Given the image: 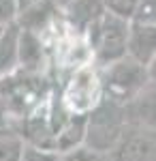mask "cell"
I'll return each mask as SVG.
<instances>
[{
    "label": "cell",
    "instance_id": "6da1fadb",
    "mask_svg": "<svg viewBox=\"0 0 156 161\" xmlns=\"http://www.w3.org/2000/svg\"><path fill=\"white\" fill-rule=\"evenodd\" d=\"M86 43L92 52V60L98 69L128 56L131 22L113 13H105L92 28L86 30Z\"/></svg>",
    "mask_w": 156,
    "mask_h": 161
},
{
    "label": "cell",
    "instance_id": "7a4b0ae2",
    "mask_svg": "<svg viewBox=\"0 0 156 161\" xmlns=\"http://www.w3.org/2000/svg\"><path fill=\"white\" fill-rule=\"evenodd\" d=\"M128 127L126 105L103 97V101L86 116V137L84 146L101 155H109L120 142L124 129Z\"/></svg>",
    "mask_w": 156,
    "mask_h": 161
},
{
    "label": "cell",
    "instance_id": "3957f363",
    "mask_svg": "<svg viewBox=\"0 0 156 161\" xmlns=\"http://www.w3.org/2000/svg\"><path fill=\"white\" fill-rule=\"evenodd\" d=\"M103 97L105 92H103L101 69L94 62L71 71L58 95L62 110L69 116H88L103 101Z\"/></svg>",
    "mask_w": 156,
    "mask_h": 161
},
{
    "label": "cell",
    "instance_id": "277c9868",
    "mask_svg": "<svg viewBox=\"0 0 156 161\" xmlns=\"http://www.w3.org/2000/svg\"><path fill=\"white\" fill-rule=\"evenodd\" d=\"M101 80H103V92L107 99L120 105H128L137 97V92L150 82V73L145 64L135 60L133 56H124L122 60L103 67Z\"/></svg>",
    "mask_w": 156,
    "mask_h": 161
},
{
    "label": "cell",
    "instance_id": "5b68a950",
    "mask_svg": "<svg viewBox=\"0 0 156 161\" xmlns=\"http://www.w3.org/2000/svg\"><path fill=\"white\" fill-rule=\"evenodd\" d=\"M109 161H156V131L128 123Z\"/></svg>",
    "mask_w": 156,
    "mask_h": 161
},
{
    "label": "cell",
    "instance_id": "8992f818",
    "mask_svg": "<svg viewBox=\"0 0 156 161\" xmlns=\"http://www.w3.org/2000/svg\"><path fill=\"white\" fill-rule=\"evenodd\" d=\"M47 64V47L41 35L24 30L19 35V71L32 75H43Z\"/></svg>",
    "mask_w": 156,
    "mask_h": 161
},
{
    "label": "cell",
    "instance_id": "52a82bcc",
    "mask_svg": "<svg viewBox=\"0 0 156 161\" xmlns=\"http://www.w3.org/2000/svg\"><path fill=\"white\" fill-rule=\"evenodd\" d=\"M105 13L107 9L103 0H73L62 9V17L75 32L86 35V30L92 28Z\"/></svg>",
    "mask_w": 156,
    "mask_h": 161
},
{
    "label": "cell",
    "instance_id": "ba28073f",
    "mask_svg": "<svg viewBox=\"0 0 156 161\" xmlns=\"http://www.w3.org/2000/svg\"><path fill=\"white\" fill-rule=\"evenodd\" d=\"M128 123L156 131V80H150L126 105Z\"/></svg>",
    "mask_w": 156,
    "mask_h": 161
},
{
    "label": "cell",
    "instance_id": "9c48e42d",
    "mask_svg": "<svg viewBox=\"0 0 156 161\" xmlns=\"http://www.w3.org/2000/svg\"><path fill=\"white\" fill-rule=\"evenodd\" d=\"M128 56L141 64H150L156 56V26L154 24H133L128 39Z\"/></svg>",
    "mask_w": 156,
    "mask_h": 161
},
{
    "label": "cell",
    "instance_id": "30bf717a",
    "mask_svg": "<svg viewBox=\"0 0 156 161\" xmlns=\"http://www.w3.org/2000/svg\"><path fill=\"white\" fill-rule=\"evenodd\" d=\"M19 35L22 28L17 22L4 26L0 35V80L13 75L19 69Z\"/></svg>",
    "mask_w": 156,
    "mask_h": 161
},
{
    "label": "cell",
    "instance_id": "8fae6325",
    "mask_svg": "<svg viewBox=\"0 0 156 161\" xmlns=\"http://www.w3.org/2000/svg\"><path fill=\"white\" fill-rule=\"evenodd\" d=\"M86 137V116H66L64 123L56 131L54 140V155H66L71 150L84 146Z\"/></svg>",
    "mask_w": 156,
    "mask_h": 161
},
{
    "label": "cell",
    "instance_id": "7c38bea8",
    "mask_svg": "<svg viewBox=\"0 0 156 161\" xmlns=\"http://www.w3.org/2000/svg\"><path fill=\"white\" fill-rule=\"evenodd\" d=\"M24 153L26 142L22 133L15 127L0 123V161H24Z\"/></svg>",
    "mask_w": 156,
    "mask_h": 161
},
{
    "label": "cell",
    "instance_id": "4fadbf2b",
    "mask_svg": "<svg viewBox=\"0 0 156 161\" xmlns=\"http://www.w3.org/2000/svg\"><path fill=\"white\" fill-rule=\"evenodd\" d=\"M103 2H105L107 13H113V15H118L122 19H128V22L135 17V13L141 4V0H103Z\"/></svg>",
    "mask_w": 156,
    "mask_h": 161
},
{
    "label": "cell",
    "instance_id": "5bb4252c",
    "mask_svg": "<svg viewBox=\"0 0 156 161\" xmlns=\"http://www.w3.org/2000/svg\"><path fill=\"white\" fill-rule=\"evenodd\" d=\"M60 161H109V155H101L88 146H79L66 155H60Z\"/></svg>",
    "mask_w": 156,
    "mask_h": 161
},
{
    "label": "cell",
    "instance_id": "9a60e30c",
    "mask_svg": "<svg viewBox=\"0 0 156 161\" xmlns=\"http://www.w3.org/2000/svg\"><path fill=\"white\" fill-rule=\"evenodd\" d=\"M133 24H154L156 26V0H141L139 9L131 19Z\"/></svg>",
    "mask_w": 156,
    "mask_h": 161
},
{
    "label": "cell",
    "instance_id": "2e32d148",
    "mask_svg": "<svg viewBox=\"0 0 156 161\" xmlns=\"http://www.w3.org/2000/svg\"><path fill=\"white\" fill-rule=\"evenodd\" d=\"M17 19V7L13 0H0V28Z\"/></svg>",
    "mask_w": 156,
    "mask_h": 161
},
{
    "label": "cell",
    "instance_id": "e0dca14e",
    "mask_svg": "<svg viewBox=\"0 0 156 161\" xmlns=\"http://www.w3.org/2000/svg\"><path fill=\"white\" fill-rule=\"evenodd\" d=\"M24 161H60V157L54 155V153H45V150H36V148L26 146Z\"/></svg>",
    "mask_w": 156,
    "mask_h": 161
},
{
    "label": "cell",
    "instance_id": "ac0fdd59",
    "mask_svg": "<svg viewBox=\"0 0 156 161\" xmlns=\"http://www.w3.org/2000/svg\"><path fill=\"white\" fill-rule=\"evenodd\" d=\"M15 2V7H17V13L24 11V9H28V7H32L34 2H39V0H13Z\"/></svg>",
    "mask_w": 156,
    "mask_h": 161
},
{
    "label": "cell",
    "instance_id": "d6986e66",
    "mask_svg": "<svg viewBox=\"0 0 156 161\" xmlns=\"http://www.w3.org/2000/svg\"><path fill=\"white\" fill-rule=\"evenodd\" d=\"M148 73H150V80H156V56H154V60L148 64Z\"/></svg>",
    "mask_w": 156,
    "mask_h": 161
},
{
    "label": "cell",
    "instance_id": "ffe728a7",
    "mask_svg": "<svg viewBox=\"0 0 156 161\" xmlns=\"http://www.w3.org/2000/svg\"><path fill=\"white\" fill-rule=\"evenodd\" d=\"M54 2H56V4L60 7V11H62V9H64V7H66L69 2H73V0H54Z\"/></svg>",
    "mask_w": 156,
    "mask_h": 161
},
{
    "label": "cell",
    "instance_id": "44dd1931",
    "mask_svg": "<svg viewBox=\"0 0 156 161\" xmlns=\"http://www.w3.org/2000/svg\"><path fill=\"white\" fill-rule=\"evenodd\" d=\"M2 30H4V26H2V28H0V35H2Z\"/></svg>",
    "mask_w": 156,
    "mask_h": 161
}]
</instances>
